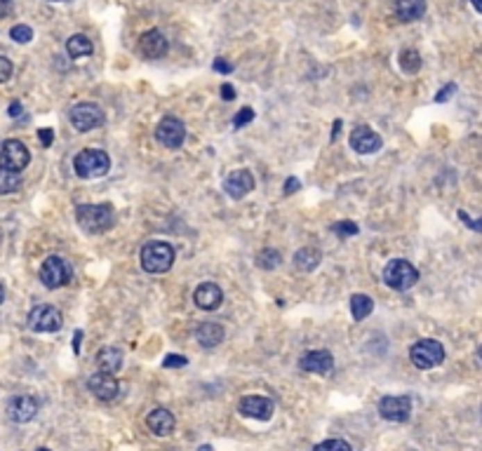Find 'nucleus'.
<instances>
[{
  "label": "nucleus",
  "instance_id": "f257e3e1",
  "mask_svg": "<svg viewBox=\"0 0 482 451\" xmlns=\"http://www.w3.org/2000/svg\"><path fill=\"white\" fill-rule=\"evenodd\" d=\"M76 221L88 233H106L115 223V212L111 205H78Z\"/></svg>",
  "mask_w": 482,
  "mask_h": 451
},
{
  "label": "nucleus",
  "instance_id": "f03ea898",
  "mask_svg": "<svg viewBox=\"0 0 482 451\" xmlns=\"http://www.w3.org/2000/svg\"><path fill=\"white\" fill-rule=\"evenodd\" d=\"M139 259H142V268L146 273H153V275L167 273L174 264V247L163 240H151L142 247Z\"/></svg>",
  "mask_w": 482,
  "mask_h": 451
},
{
  "label": "nucleus",
  "instance_id": "7ed1b4c3",
  "mask_svg": "<svg viewBox=\"0 0 482 451\" xmlns=\"http://www.w3.org/2000/svg\"><path fill=\"white\" fill-rule=\"evenodd\" d=\"M73 169L81 179H99L111 169V160L99 148H85L73 158Z\"/></svg>",
  "mask_w": 482,
  "mask_h": 451
},
{
  "label": "nucleus",
  "instance_id": "20e7f679",
  "mask_svg": "<svg viewBox=\"0 0 482 451\" xmlns=\"http://www.w3.org/2000/svg\"><path fill=\"white\" fill-rule=\"evenodd\" d=\"M383 282L395 291H405L419 282V271L407 259H393L383 268Z\"/></svg>",
  "mask_w": 482,
  "mask_h": 451
},
{
  "label": "nucleus",
  "instance_id": "39448f33",
  "mask_svg": "<svg viewBox=\"0 0 482 451\" xmlns=\"http://www.w3.org/2000/svg\"><path fill=\"white\" fill-rule=\"evenodd\" d=\"M410 359L417 369H433L438 364H442L444 348L440 341L435 339H421L410 348Z\"/></svg>",
  "mask_w": 482,
  "mask_h": 451
},
{
  "label": "nucleus",
  "instance_id": "423d86ee",
  "mask_svg": "<svg viewBox=\"0 0 482 451\" xmlns=\"http://www.w3.org/2000/svg\"><path fill=\"white\" fill-rule=\"evenodd\" d=\"M28 329L38 334H52L59 332L64 325V318L54 306H35L31 313H28Z\"/></svg>",
  "mask_w": 482,
  "mask_h": 451
},
{
  "label": "nucleus",
  "instance_id": "0eeeda50",
  "mask_svg": "<svg viewBox=\"0 0 482 451\" xmlns=\"http://www.w3.org/2000/svg\"><path fill=\"white\" fill-rule=\"evenodd\" d=\"M28 162H31V153L19 139H8V142L0 144V167L3 169L22 172Z\"/></svg>",
  "mask_w": 482,
  "mask_h": 451
},
{
  "label": "nucleus",
  "instance_id": "6e6552de",
  "mask_svg": "<svg viewBox=\"0 0 482 451\" xmlns=\"http://www.w3.org/2000/svg\"><path fill=\"white\" fill-rule=\"evenodd\" d=\"M69 118H71V125L76 127L78 132H90L103 125V111L97 103H90V101L76 103V106L71 108Z\"/></svg>",
  "mask_w": 482,
  "mask_h": 451
},
{
  "label": "nucleus",
  "instance_id": "1a4fd4ad",
  "mask_svg": "<svg viewBox=\"0 0 482 451\" xmlns=\"http://www.w3.org/2000/svg\"><path fill=\"white\" fill-rule=\"evenodd\" d=\"M156 139L165 148H181L186 139V127L174 115H165V118L156 127Z\"/></svg>",
  "mask_w": 482,
  "mask_h": 451
},
{
  "label": "nucleus",
  "instance_id": "9d476101",
  "mask_svg": "<svg viewBox=\"0 0 482 451\" xmlns=\"http://www.w3.org/2000/svg\"><path fill=\"white\" fill-rule=\"evenodd\" d=\"M71 280V271L66 266L64 259L59 257H47L40 266V282L47 289H59Z\"/></svg>",
  "mask_w": 482,
  "mask_h": 451
},
{
  "label": "nucleus",
  "instance_id": "9b49d317",
  "mask_svg": "<svg viewBox=\"0 0 482 451\" xmlns=\"http://www.w3.org/2000/svg\"><path fill=\"white\" fill-rule=\"evenodd\" d=\"M381 146H383V139L367 125H358L356 130L351 132V148L360 155L376 153V151H381Z\"/></svg>",
  "mask_w": 482,
  "mask_h": 451
},
{
  "label": "nucleus",
  "instance_id": "f8f14e48",
  "mask_svg": "<svg viewBox=\"0 0 482 451\" xmlns=\"http://www.w3.org/2000/svg\"><path fill=\"white\" fill-rule=\"evenodd\" d=\"M379 414L386 420H395V423H402V420L410 418L412 414V400L407 395H388L379 402Z\"/></svg>",
  "mask_w": 482,
  "mask_h": 451
},
{
  "label": "nucleus",
  "instance_id": "ddd939ff",
  "mask_svg": "<svg viewBox=\"0 0 482 451\" xmlns=\"http://www.w3.org/2000/svg\"><path fill=\"white\" fill-rule=\"evenodd\" d=\"M38 400L33 395H17L8 402V416L15 423H28V420L35 418L38 414Z\"/></svg>",
  "mask_w": 482,
  "mask_h": 451
},
{
  "label": "nucleus",
  "instance_id": "4468645a",
  "mask_svg": "<svg viewBox=\"0 0 482 451\" xmlns=\"http://www.w3.org/2000/svg\"><path fill=\"white\" fill-rule=\"evenodd\" d=\"M88 388H90V393H92L94 398L101 400V402H113L115 398H118V390H120L115 376L113 374H103V371H97V374L90 376Z\"/></svg>",
  "mask_w": 482,
  "mask_h": 451
},
{
  "label": "nucleus",
  "instance_id": "2eb2a0df",
  "mask_svg": "<svg viewBox=\"0 0 482 451\" xmlns=\"http://www.w3.org/2000/svg\"><path fill=\"white\" fill-rule=\"evenodd\" d=\"M273 402L268 398H261V395H247V398L240 400L238 405V411L247 418H257V420H268L273 416Z\"/></svg>",
  "mask_w": 482,
  "mask_h": 451
},
{
  "label": "nucleus",
  "instance_id": "dca6fc26",
  "mask_svg": "<svg viewBox=\"0 0 482 451\" xmlns=\"http://www.w3.org/2000/svg\"><path fill=\"white\" fill-rule=\"evenodd\" d=\"M167 50H169V42L158 28H151V31H146L142 38H139V52H142L146 59H160L167 54Z\"/></svg>",
  "mask_w": 482,
  "mask_h": 451
},
{
  "label": "nucleus",
  "instance_id": "f3484780",
  "mask_svg": "<svg viewBox=\"0 0 482 451\" xmlns=\"http://www.w3.org/2000/svg\"><path fill=\"white\" fill-rule=\"evenodd\" d=\"M224 191L231 195L233 200H242L245 195L254 191V176L249 169H238L224 181Z\"/></svg>",
  "mask_w": 482,
  "mask_h": 451
},
{
  "label": "nucleus",
  "instance_id": "a211bd4d",
  "mask_svg": "<svg viewBox=\"0 0 482 451\" xmlns=\"http://www.w3.org/2000/svg\"><path fill=\"white\" fill-rule=\"evenodd\" d=\"M299 367L308 374H329L334 367V357L329 350H308L306 355L301 357Z\"/></svg>",
  "mask_w": 482,
  "mask_h": 451
},
{
  "label": "nucleus",
  "instance_id": "6ab92c4d",
  "mask_svg": "<svg viewBox=\"0 0 482 451\" xmlns=\"http://www.w3.org/2000/svg\"><path fill=\"white\" fill-rule=\"evenodd\" d=\"M193 301H195V306L203 308V310H215V308L222 306L224 291H222V287H219V284H215V282H203L198 289H195Z\"/></svg>",
  "mask_w": 482,
  "mask_h": 451
},
{
  "label": "nucleus",
  "instance_id": "aec40b11",
  "mask_svg": "<svg viewBox=\"0 0 482 451\" xmlns=\"http://www.w3.org/2000/svg\"><path fill=\"white\" fill-rule=\"evenodd\" d=\"M146 425H149V430L153 432V435L165 437L174 430V416L167 409H153L146 416Z\"/></svg>",
  "mask_w": 482,
  "mask_h": 451
},
{
  "label": "nucleus",
  "instance_id": "412c9836",
  "mask_svg": "<svg viewBox=\"0 0 482 451\" xmlns=\"http://www.w3.org/2000/svg\"><path fill=\"white\" fill-rule=\"evenodd\" d=\"M97 367H99V371H103V374H115V371H120V367H123V350L113 348V346L101 348L97 352Z\"/></svg>",
  "mask_w": 482,
  "mask_h": 451
},
{
  "label": "nucleus",
  "instance_id": "4be33fe9",
  "mask_svg": "<svg viewBox=\"0 0 482 451\" xmlns=\"http://www.w3.org/2000/svg\"><path fill=\"white\" fill-rule=\"evenodd\" d=\"M195 339L203 348H215L224 341V327L217 325V322H203L195 329Z\"/></svg>",
  "mask_w": 482,
  "mask_h": 451
},
{
  "label": "nucleus",
  "instance_id": "5701e85b",
  "mask_svg": "<svg viewBox=\"0 0 482 451\" xmlns=\"http://www.w3.org/2000/svg\"><path fill=\"white\" fill-rule=\"evenodd\" d=\"M395 15L400 22H417L426 15V0H395Z\"/></svg>",
  "mask_w": 482,
  "mask_h": 451
},
{
  "label": "nucleus",
  "instance_id": "b1692460",
  "mask_svg": "<svg viewBox=\"0 0 482 451\" xmlns=\"http://www.w3.org/2000/svg\"><path fill=\"white\" fill-rule=\"evenodd\" d=\"M320 261H322V254H320V249H315V247H301L294 254V268L301 273L315 271V268L320 266Z\"/></svg>",
  "mask_w": 482,
  "mask_h": 451
},
{
  "label": "nucleus",
  "instance_id": "393cba45",
  "mask_svg": "<svg viewBox=\"0 0 482 451\" xmlns=\"http://www.w3.org/2000/svg\"><path fill=\"white\" fill-rule=\"evenodd\" d=\"M92 40L88 38V35L83 33H76L71 35L69 40H66V52H69L71 59H81V57H88V54H92Z\"/></svg>",
  "mask_w": 482,
  "mask_h": 451
},
{
  "label": "nucleus",
  "instance_id": "a878e982",
  "mask_svg": "<svg viewBox=\"0 0 482 451\" xmlns=\"http://www.w3.org/2000/svg\"><path fill=\"white\" fill-rule=\"evenodd\" d=\"M374 310V301L367 296V294H353L351 296V313H353V320H365L367 315Z\"/></svg>",
  "mask_w": 482,
  "mask_h": 451
},
{
  "label": "nucleus",
  "instance_id": "bb28decb",
  "mask_svg": "<svg viewBox=\"0 0 482 451\" xmlns=\"http://www.w3.org/2000/svg\"><path fill=\"white\" fill-rule=\"evenodd\" d=\"M19 186H22V174L19 172H12V169L0 167V195L15 193Z\"/></svg>",
  "mask_w": 482,
  "mask_h": 451
},
{
  "label": "nucleus",
  "instance_id": "cd10ccee",
  "mask_svg": "<svg viewBox=\"0 0 482 451\" xmlns=\"http://www.w3.org/2000/svg\"><path fill=\"white\" fill-rule=\"evenodd\" d=\"M400 69L407 73V76H412V73H417L421 69V57L417 50H402L400 52Z\"/></svg>",
  "mask_w": 482,
  "mask_h": 451
},
{
  "label": "nucleus",
  "instance_id": "c85d7f7f",
  "mask_svg": "<svg viewBox=\"0 0 482 451\" xmlns=\"http://www.w3.org/2000/svg\"><path fill=\"white\" fill-rule=\"evenodd\" d=\"M278 264H280V252H278V249L266 247V249H261V252H259V257H257V266L259 268H264V271H273Z\"/></svg>",
  "mask_w": 482,
  "mask_h": 451
},
{
  "label": "nucleus",
  "instance_id": "c756f323",
  "mask_svg": "<svg viewBox=\"0 0 482 451\" xmlns=\"http://www.w3.org/2000/svg\"><path fill=\"white\" fill-rule=\"evenodd\" d=\"M10 38L15 42H22V45H24V42H31L33 40V28L26 26V24H17V26H12Z\"/></svg>",
  "mask_w": 482,
  "mask_h": 451
},
{
  "label": "nucleus",
  "instance_id": "7c9ffc66",
  "mask_svg": "<svg viewBox=\"0 0 482 451\" xmlns=\"http://www.w3.org/2000/svg\"><path fill=\"white\" fill-rule=\"evenodd\" d=\"M332 230L337 233L339 237H353L360 233V226L353 223V221H337L332 226Z\"/></svg>",
  "mask_w": 482,
  "mask_h": 451
},
{
  "label": "nucleus",
  "instance_id": "2f4dec72",
  "mask_svg": "<svg viewBox=\"0 0 482 451\" xmlns=\"http://www.w3.org/2000/svg\"><path fill=\"white\" fill-rule=\"evenodd\" d=\"M313 451H353V449H351V444L344 440H325V442L315 444Z\"/></svg>",
  "mask_w": 482,
  "mask_h": 451
},
{
  "label": "nucleus",
  "instance_id": "473e14b6",
  "mask_svg": "<svg viewBox=\"0 0 482 451\" xmlns=\"http://www.w3.org/2000/svg\"><path fill=\"white\" fill-rule=\"evenodd\" d=\"M254 120V108L252 106H245V108H240V111L235 113V118H233V127H245L249 125Z\"/></svg>",
  "mask_w": 482,
  "mask_h": 451
},
{
  "label": "nucleus",
  "instance_id": "72a5a7b5",
  "mask_svg": "<svg viewBox=\"0 0 482 451\" xmlns=\"http://www.w3.org/2000/svg\"><path fill=\"white\" fill-rule=\"evenodd\" d=\"M186 362H188V359L184 355H174V352H172V355H167L163 359V367L165 369H179V367H186Z\"/></svg>",
  "mask_w": 482,
  "mask_h": 451
},
{
  "label": "nucleus",
  "instance_id": "f704fd0d",
  "mask_svg": "<svg viewBox=\"0 0 482 451\" xmlns=\"http://www.w3.org/2000/svg\"><path fill=\"white\" fill-rule=\"evenodd\" d=\"M12 71H15V66H12V62L8 57H0V83H8Z\"/></svg>",
  "mask_w": 482,
  "mask_h": 451
},
{
  "label": "nucleus",
  "instance_id": "c9c22d12",
  "mask_svg": "<svg viewBox=\"0 0 482 451\" xmlns=\"http://www.w3.org/2000/svg\"><path fill=\"white\" fill-rule=\"evenodd\" d=\"M459 219H461V221L466 223V226H468V228H471V230H478V233H482V219H478V221H473V219L468 216V214H466V212H463V210H459Z\"/></svg>",
  "mask_w": 482,
  "mask_h": 451
},
{
  "label": "nucleus",
  "instance_id": "e433bc0d",
  "mask_svg": "<svg viewBox=\"0 0 482 451\" xmlns=\"http://www.w3.org/2000/svg\"><path fill=\"white\" fill-rule=\"evenodd\" d=\"M454 92H456V85H454V83H449L447 87H442L440 92L435 94V101H438V103L447 101V99H451V94H454Z\"/></svg>",
  "mask_w": 482,
  "mask_h": 451
},
{
  "label": "nucleus",
  "instance_id": "4c0bfd02",
  "mask_svg": "<svg viewBox=\"0 0 482 451\" xmlns=\"http://www.w3.org/2000/svg\"><path fill=\"white\" fill-rule=\"evenodd\" d=\"M38 139H40V144L45 146H52V142H54V132L50 130V127H42V130H38Z\"/></svg>",
  "mask_w": 482,
  "mask_h": 451
},
{
  "label": "nucleus",
  "instance_id": "58836bf2",
  "mask_svg": "<svg viewBox=\"0 0 482 451\" xmlns=\"http://www.w3.org/2000/svg\"><path fill=\"white\" fill-rule=\"evenodd\" d=\"M219 92H222V99L224 101H233L235 99V87H233V85H228V83H224Z\"/></svg>",
  "mask_w": 482,
  "mask_h": 451
},
{
  "label": "nucleus",
  "instance_id": "ea45409f",
  "mask_svg": "<svg viewBox=\"0 0 482 451\" xmlns=\"http://www.w3.org/2000/svg\"><path fill=\"white\" fill-rule=\"evenodd\" d=\"M212 69H215L217 73H231L233 71V66H231L228 62H224V59H217V62L212 64Z\"/></svg>",
  "mask_w": 482,
  "mask_h": 451
},
{
  "label": "nucleus",
  "instance_id": "a19ab883",
  "mask_svg": "<svg viewBox=\"0 0 482 451\" xmlns=\"http://www.w3.org/2000/svg\"><path fill=\"white\" fill-rule=\"evenodd\" d=\"M299 186H301V184H299V179H294V176H290V179L285 181V195H292L294 191H299Z\"/></svg>",
  "mask_w": 482,
  "mask_h": 451
},
{
  "label": "nucleus",
  "instance_id": "79ce46f5",
  "mask_svg": "<svg viewBox=\"0 0 482 451\" xmlns=\"http://www.w3.org/2000/svg\"><path fill=\"white\" fill-rule=\"evenodd\" d=\"M19 115H22V103L19 101L10 103V118H19Z\"/></svg>",
  "mask_w": 482,
  "mask_h": 451
},
{
  "label": "nucleus",
  "instance_id": "37998d69",
  "mask_svg": "<svg viewBox=\"0 0 482 451\" xmlns=\"http://www.w3.org/2000/svg\"><path fill=\"white\" fill-rule=\"evenodd\" d=\"M10 12V0H0V17H5Z\"/></svg>",
  "mask_w": 482,
  "mask_h": 451
},
{
  "label": "nucleus",
  "instance_id": "c03bdc74",
  "mask_svg": "<svg viewBox=\"0 0 482 451\" xmlns=\"http://www.w3.org/2000/svg\"><path fill=\"white\" fill-rule=\"evenodd\" d=\"M339 130H341V120H337L334 127H332V142H337V139H339Z\"/></svg>",
  "mask_w": 482,
  "mask_h": 451
},
{
  "label": "nucleus",
  "instance_id": "a18cd8bd",
  "mask_svg": "<svg viewBox=\"0 0 482 451\" xmlns=\"http://www.w3.org/2000/svg\"><path fill=\"white\" fill-rule=\"evenodd\" d=\"M81 339H83V332H76V339H73V346H76V352L81 348Z\"/></svg>",
  "mask_w": 482,
  "mask_h": 451
},
{
  "label": "nucleus",
  "instance_id": "49530a36",
  "mask_svg": "<svg viewBox=\"0 0 482 451\" xmlns=\"http://www.w3.org/2000/svg\"><path fill=\"white\" fill-rule=\"evenodd\" d=\"M471 3H473V8H475V10L482 12V0H471Z\"/></svg>",
  "mask_w": 482,
  "mask_h": 451
},
{
  "label": "nucleus",
  "instance_id": "de8ad7c7",
  "mask_svg": "<svg viewBox=\"0 0 482 451\" xmlns=\"http://www.w3.org/2000/svg\"><path fill=\"white\" fill-rule=\"evenodd\" d=\"M5 301V289H3V284H0V303Z\"/></svg>",
  "mask_w": 482,
  "mask_h": 451
},
{
  "label": "nucleus",
  "instance_id": "09e8293b",
  "mask_svg": "<svg viewBox=\"0 0 482 451\" xmlns=\"http://www.w3.org/2000/svg\"><path fill=\"white\" fill-rule=\"evenodd\" d=\"M198 451H212V447H210V444H205V447H200Z\"/></svg>",
  "mask_w": 482,
  "mask_h": 451
},
{
  "label": "nucleus",
  "instance_id": "8fccbe9b",
  "mask_svg": "<svg viewBox=\"0 0 482 451\" xmlns=\"http://www.w3.org/2000/svg\"><path fill=\"white\" fill-rule=\"evenodd\" d=\"M478 357L482 359V346H480V350H478Z\"/></svg>",
  "mask_w": 482,
  "mask_h": 451
},
{
  "label": "nucleus",
  "instance_id": "3c124183",
  "mask_svg": "<svg viewBox=\"0 0 482 451\" xmlns=\"http://www.w3.org/2000/svg\"><path fill=\"white\" fill-rule=\"evenodd\" d=\"M38 451H50V449H45V447H40V449H38Z\"/></svg>",
  "mask_w": 482,
  "mask_h": 451
},
{
  "label": "nucleus",
  "instance_id": "603ef678",
  "mask_svg": "<svg viewBox=\"0 0 482 451\" xmlns=\"http://www.w3.org/2000/svg\"><path fill=\"white\" fill-rule=\"evenodd\" d=\"M52 3H62V0H52Z\"/></svg>",
  "mask_w": 482,
  "mask_h": 451
}]
</instances>
